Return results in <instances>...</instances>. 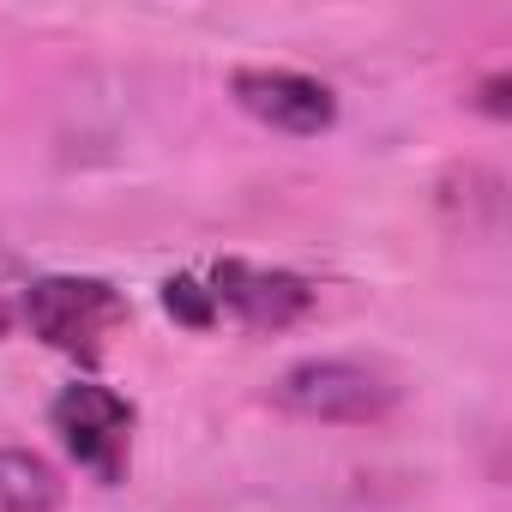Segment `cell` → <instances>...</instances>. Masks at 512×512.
I'll use <instances>...</instances> for the list:
<instances>
[{
  "label": "cell",
  "mask_w": 512,
  "mask_h": 512,
  "mask_svg": "<svg viewBox=\"0 0 512 512\" xmlns=\"http://www.w3.org/2000/svg\"><path fill=\"white\" fill-rule=\"evenodd\" d=\"M205 290V308L211 320H241L253 332H278V326H296L314 302V290L296 278V272H266V266H241V260H223L211 278H199Z\"/></svg>",
  "instance_id": "277c9868"
},
{
  "label": "cell",
  "mask_w": 512,
  "mask_h": 512,
  "mask_svg": "<svg viewBox=\"0 0 512 512\" xmlns=\"http://www.w3.org/2000/svg\"><path fill=\"white\" fill-rule=\"evenodd\" d=\"M25 320L49 350L73 362H97L109 338L127 326V302L103 278H43L25 296Z\"/></svg>",
  "instance_id": "6da1fadb"
},
{
  "label": "cell",
  "mask_w": 512,
  "mask_h": 512,
  "mask_svg": "<svg viewBox=\"0 0 512 512\" xmlns=\"http://www.w3.org/2000/svg\"><path fill=\"white\" fill-rule=\"evenodd\" d=\"M272 398L290 410V416H308V422H374L392 410V380L362 368V362H296Z\"/></svg>",
  "instance_id": "3957f363"
},
{
  "label": "cell",
  "mask_w": 512,
  "mask_h": 512,
  "mask_svg": "<svg viewBox=\"0 0 512 512\" xmlns=\"http://www.w3.org/2000/svg\"><path fill=\"white\" fill-rule=\"evenodd\" d=\"M235 103L253 121H266L272 133H290V139H314L338 121L332 91L308 73H290V67H241L235 73Z\"/></svg>",
  "instance_id": "5b68a950"
},
{
  "label": "cell",
  "mask_w": 512,
  "mask_h": 512,
  "mask_svg": "<svg viewBox=\"0 0 512 512\" xmlns=\"http://www.w3.org/2000/svg\"><path fill=\"white\" fill-rule=\"evenodd\" d=\"M7 326H13V308H7V302H0V332H7Z\"/></svg>",
  "instance_id": "52a82bcc"
},
{
  "label": "cell",
  "mask_w": 512,
  "mask_h": 512,
  "mask_svg": "<svg viewBox=\"0 0 512 512\" xmlns=\"http://www.w3.org/2000/svg\"><path fill=\"white\" fill-rule=\"evenodd\" d=\"M61 506V482L37 452L0 446V512H55Z\"/></svg>",
  "instance_id": "8992f818"
},
{
  "label": "cell",
  "mask_w": 512,
  "mask_h": 512,
  "mask_svg": "<svg viewBox=\"0 0 512 512\" xmlns=\"http://www.w3.org/2000/svg\"><path fill=\"white\" fill-rule=\"evenodd\" d=\"M61 446L79 458V470H91L103 488H115L127 476V452H133V404L97 380H73L55 410H49Z\"/></svg>",
  "instance_id": "7a4b0ae2"
}]
</instances>
